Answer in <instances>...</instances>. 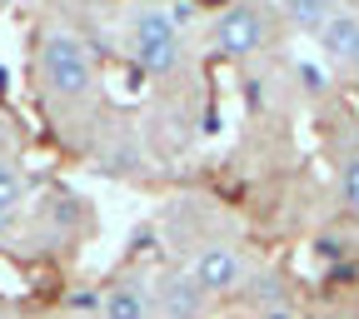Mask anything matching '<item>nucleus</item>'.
I'll use <instances>...</instances> for the list:
<instances>
[{
    "label": "nucleus",
    "mask_w": 359,
    "mask_h": 319,
    "mask_svg": "<svg viewBox=\"0 0 359 319\" xmlns=\"http://www.w3.org/2000/svg\"><path fill=\"white\" fill-rule=\"evenodd\" d=\"M35 70H40L45 95H55V100H90L95 95V55H90L85 35L70 30V25H45L40 30Z\"/></svg>",
    "instance_id": "nucleus-1"
},
{
    "label": "nucleus",
    "mask_w": 359,
    "mask_h": 319,
    "mask_svg": "<svg viewBox=\"0 0 359 319\" xmlns=\"http://www.w3.org/2000/svg\"><path fill=\"white\" fill-rule=\"evenodd\" d=\"M275 11L264 6H224L205 20V40L219 60H255L269 50V40H275Z\"/></svg>",
    "instance_id": "nucleus-2"
},
{
    "label": "nucleus",
    "mask_w": 359,
    "mask_h": 319,
    "mask_svg": "<svg viewBox=\"0 0 359 319\" xmlns=\"http://www.w3.org/2000/svg\"><path fill=\"white\" fill-rule=\"evenodd\" d=\"M125 45H130V60L140 65L145 75H175L180 65H185V35L170 25L165 6L130 11V20H125Z\"/></svg>",
    "instance_id": "nucleus-3"
},
{
    "label": "nucleus",
    "mask_w": 359,
    "mask_h": 319,
    "mask_svg": "<svg viewBox=\"0 0 359 319\" xmlns=\"http://www.w3.org/2000/svg\"><path fill=\"white\" fill-rule=\"evenodd\" d=\"M190 280H195L210 299H230V294H240L245 280H250V259H245V250L230 245V240H210V245H200L195 259H190Z\"/></svg>",
    "instance_id": "nucleus-4"
},
{
    "label": "nucleus",
    "mask_w": 359,
    "mask_h": 319,
    "mask_svg": "<svg viewBox=\"0 0 359 319\" xmlns=\"http://www.w3.org/2000/svg\"><path fill=\"white\" fill-rule=\"evenodd\" d=\"M155 309L165 319H205L210 309V294L190 280V269H180V275H165L155 285Z\"/></svg>",
    "instance_id": "nucleus-5"
},
{
    "label": "nucleus",
    "mask_w": 359,
    "mask_h": 319,
    "mask_svg": "<svg viewBox=\"0 0 359 319\" xmlns=\"http://www.w3.org/2000/svg\"><path fill=\"white\" fill-rule=\"evenodd\" d=\"M314 40H320V55H325L330 65L349 70V60L359 55V11H344V6H334V15L325 20V30L314 35Z\"/></svg>",
    "instance_id": "nucleus-6"
},
{
    "label": "nucleus",
    "mask_w": 359,
    "mask_h": 319,
    "mask_svg": "<svg viewBox=\"0 0 359 319\" xmlns=\"http://www.w3.org/2000/svg\"><path fill=\"white\" fill-rule=\"evenodd\" d=\"M240 299H250V304H255V314H259V309L285 304V299H294V294H290V280L280 275V269H250V280H245Z\"/></svg>",
    "instance_id": "nucleus-7"
},
{
    "label": "nucleus",
    "mask_w": 359,
    "mask_h": 319,
    "mask_svg": "<svg viewBox=\"0 0 359 319\" xmlns=\"http://www.w3.org/2000/svg\"><path fill=\"white\" fill-rule=\"evenodd\" d=\"M330 15H334V6H325V0H290V6L275 11V20L290 25V30H299V35H320Z\"/></svg>",
    "instance_id": "nucleus-8"
},
{
    "label": "nucleus",
    "mask_w": 359,
    "mask_h": 319,
    "mask_svg": "<svg viewBox=\"0 0 359 319\" xmlns=\"http://www.w3.org/2000/svg\"><path fill=\"white\" fill-rule=\"evenodd\" d=\"M100 314L105 319H150V294L140 285H110L100 299Z\"/></svg>",
    "instance_id": "nucleus-9"
},
{
    "label": "nucleus",
    "mask_w": 359,
    "mask_h": 319,
    "mask_svg": "<svg viewBox=\"0 0 359 319\" xmlns=\"http://www.w3.org/2000/svg\"><path fill=\"white\" fill-rule=\"evenodd\" d=\"M339 205L349 210V215H359V135L344 145V155H339Z\"/></svg>",
    "instance_id": "nucleus-10"
},
{
    "label": "nucleus",
    "mask_w": 359,
    "mask_h": 319,
    "mask_svg": "<svg viewBox=\"0 0 359 319\" xmlns=\"http://www.w3.org/2000/svg\"><path fill=\"white\" fill-rule=\"evenodd\" d=\"M20 205H25V175H20L15 160L0 155V215H11V219H15Z\"/></svg>",
    "instance_id": "nucleus-11"
},
{
    "label": "nucleus",
    "mask_w": 359,
    "mask_h": 319,
    "mask_svg": "<svg viewBox=\"0 0 359 319\" xmlns=\"http://www.w3.org/2000/svg\"><path fill=\"white\" fill-rule=\"evenodd\" d=\"M165 15H170V25L180 30V35H185L190 25H200L205 15H200V6H190V0H175V6H165Z\"/></svg>",
    "instance_id": "nucleus-12"
},
{
    "label": "nucleus",
    "mask_w": 359,
    "mask_h": 319,
    "mask_svg": "<svg viewBox=\"0 0 359 319\" xmlns=\"http://www.w3.org/2000/svg\"><path fill=\"white\" fill-rule=\"evenodd\" d=\"M314 250H320V259H344V254H349L344 235H320V245H314Z\"/></svg>",
    "instance_id": "nucleus-13"
},
{
    "label": "nucleus",
    "mask_w": 359,
    "mask_h": 319,
    "mask_svg": "<svg viewBox=\"0 0 359 319\" xmlns=\"http://www.w3.org/2000/svg\"><path fill=\"white\" fill-rule=\"evenodd\" d=\"M255 319H304V309H299L294 299H285V304H269V309H259Z\"/></svg>",
    "instance_id": "nucleus-14"
},
{
    "label": "nucleus",
    "mask_w": 359,
    "mask_h": 319,
    "mask_svg": "<svg viewBox=\"0 0 359 319\" xmlns=\"http://www.w3.org/2000/svg\"><path fill=\"white\" fill-rule=\"evenodd\" d=\"M344 75H349V80H354V85H359V55H354V60H349V70H344Z\"/></svg>",
    "instance_id": "nucleus-15"
},
{
    "label": "nucleus",
    "mask_w": 359,
    "mask_h": 319,
    "mask_svg": "<svg viewBox=\"0 0 359 319\" xmlns=\"http://www.w3.org/2000/svg\"><path fill=\"white\" fill-rule=\"evenodd\" d=\"M11 224H15V219H11V215H0V235H6V230H11Z\"/></svg>",
    "instance_id": "nucleus-16"
}]
</instances>
